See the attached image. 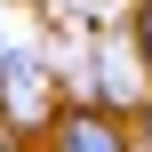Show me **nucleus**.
I'll use <instances>...</instances> for the list:
<instances>
[{
    "mask_svg": "<svg viewBox=\"0 0 152 152\" xmlns=\"http://www.w3.org/2000/svg\"><path fill=\"white\" fill-rule=\"evenodd\" d=\"M128 48H136V64L152 72V0H136V8H128Z\"/></svg>",
    "mask_w": 152,
    "mask_h": 152,
    "instance_id": "2",
    "label": "nucleus"
},
{
    "mask_svg": "<svg viewBox=\"0 0 152 152\" xmlns=\"http://www.w3.org/2000/svg\"><path fill=\"white\" fill-rule=\"evenodd\" d=\"M8 88H16V64L0 56V112H8Z\"/></svg>",
    "mask_w": 152,
    "mask_h": 152,
    "instance_id": "4",
    "label": "nucleus"
},
{
    "mask_svg": "<svg viewBox=\"0 0 152 152\" xmlns=\"http://www.w3.org/2000/svg\"><path fill=\"white\" fill-rule=\"evenodd\" d=\"M128 136H136V152H152V88L136 96V112H128Z\"/></svg>",
    "mask_w": 152,
    "mask_h": 152,
    "instance_id": "3",
    "label": "nucleus"
},
{
    "mask_svg": "<svg viewBox=\"0 0 152 152\" xmlns=\"http://www.w3.org/2000/svg\"><path fill=\"white\" fill-rule=\"evenodd\" d=\"M0 152H24V136H16V120H0Z\"/></svg>",
    "mask_w": 152,
    "mask_h": 152,
    "instance_id": "5",
    "label": "nucleus"
},
{
    "mask_svg": "<svg viewBox=\"0 0 152 152\" xmlns=\"http://www.w3.org/2000/svg\"><path fill=\"white\" fill-rule=\"evenodd\" d=\"M48 152H136V136L112 104H64L48 120Z\"/></svg>",
    "mask_w": 152,
    "mask_h": 152,
    "instance_id": "1",
    "label": "nucleus"
}]
</instances>
